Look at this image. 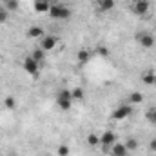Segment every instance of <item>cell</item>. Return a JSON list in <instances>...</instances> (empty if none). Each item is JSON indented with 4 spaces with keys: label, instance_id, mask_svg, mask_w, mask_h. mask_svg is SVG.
I'll use <instances>...</instances> for the list:
<instances>
[{
    "label": "cell",
    "instance_id": "obj_1",
    "mask_svg": "<svg viewBox=\"0 0 156 156\" xmlns=\"http://www.w3.org/2000/svg\"><path fill=\"white\" fill-rule=\"evenodd\" d=\"M47 15L55 20H69L71 18V9L66 4H51Z\"/></svg>",
    "mask_w": 156,
    "mask_h": 156
},
{
    "label": "cell",
    "instance_id": "obj_14",
    "mask_svg": "<svg viewBox=\"0 0 156 156\" xmlns=\"http://www.w3.org/2000/svg\"><path fill=\"white\" fill-rule=\"evenodd\" d=\"M140 78H142V83H145V85H154L156 83V75H154V71H151V69L144 71L140 75Z\"/></svg>",
    "mask_w": 156,
    "mask_h": 156
},
{
    "label": "cell",
    "instance_id": "obj_20",
    "mask_svg": "<svg viewBox=\"0 0 156 156\" xmlns=\"http://www.w3.org/2000/svg\"><path fill=\"white\" fill-rule=\"evenodd\" d=\"M4 107L9 109V111H15V109H16V100H15L13 96H5V98H4Z\"/></svg>",
    "mask_w": 156,
    "mask_h": 156
},
{
    "label": "cell",
    "instance_id": "obj_18",
    "mask_svg": "<svg viewBox=\"0 0 156 156\" xmlns=\"http://www.w3.org/2000/svg\"><path fill=\"white\" fill-rule=\"evenodd\" d=\"M125 147H127V151H129V153H133V151H136V149L140 147V142H138L136 138L129 136V138L125 140Z\"/></svg>",
    "mask_w": 156,
    "mask_h": 156
},
{
    "label": "cell",
    "instance_id": "obj_9",
    "mask_svg": "<svg viewBox=\"0 0 156 156\" xmlns=\"http://www.w3.org/2000/svg\"><path fill=\"white\" fill-rule=\"evenodd\" d=\"M115 5H116L115 0H96V2H94V7H96L100 13H109V11L115 9Z\"/></svg>",
    "mask_w": 156,
    "mask_h": 156
},
{
    "label": "cell",
    "instance_id": "obj_26",
    "mask_svg": "<svg viewBox=\"0 0 156 156\" xmlns=\"http://www.w3.org/2000/svg\"><path fill=\"white\" fill-rule=\"evenodd\" d=\"M149 151H151V153H154V154H156V138H153V140L149 142Z\"/></svg>",
    "mask_w": 156,
    "mask_h": 156
},
{
    "label": "cell",
    "instance_id": "obj_13",
    "mask_svg": "<svg viewBox=\"0 0 156 156\" xmlns=\"http://www.w3.org/2000/svg\"><path fill=\"white\" fill-rule=\"evenodd\" d=\"M33 7H35V11H37V13H40V15H44V13H49L51 0H35Z\"/></svg>",
    "mask_w": 156,
    "mask_h": 156
},
{
    "label": "cell",
    "instance_id": "obj_2",
    "mask_svg": "<svg viewBox=\"0 0 156 156\" xmlns=\"http://www.w3.org/2000/svg\"><path fill=\"white\" fill-rule=\"evenodd\" d=\"M56 105L62 111H69L73 105V96H71V89H60L56 94Z\"/></svg>",
    "mask_w": 156,
    "mask_h": 156
},
{
    "label": "cell",
    "instance_id": "obj_10",
    "mask_svg": "<svg viewBox=\"0 0 156 156\" xmlns=\"http://www.w3.org/2000/svg\"><path fill=\"white\" fill-rule=\"evenodd\" d=\"M91 56H93L91 49H87V47H82V49H78V53H76V62L80 64V66H85V64L91 60Z\"/></svg>",
    "mask_w": 156,
    "mask_h": 156
},
{
    "label": "cell",
    "instance_id": "obj_17",
    "mask_svg": "<svg viewBox=\"0 0 156 156\" xmlns=\"http://www.w3.org/2000/svg\"><path fill=\"white\" fill-rule=\"evenodd\" d=\"M85 142H87V145L96 147V145H100V134H96V133H89L87 138H85Z\"/></svg>",
    "mask_w": 156,
    "mask_h": 156
},
{
    "label": "cell",
    "instance_id": "obj_6",
    "mask_svg": "<svg viewBox=\"0 0 156 156\" xmlns=\"http://www.w3.org/2000/svg\"><path fill=\"white\" fill-rule=\"evenodd\" d=\"M131 115H133V105H129V104H120V105L115 107L111 118H113L115 122H123L125 118H129Z\"/></svg>",
    "mask_w": 156,
    "mask_h": 156
},
{
    "label": "cell",
    "instance_id": "obj_11",
    "mask_svg": "<svg viewBox=\"0 0 156 156\" xmlns=\"http://www.w3.org/2000/svg\"><path fill=\"white\" fill-rule=\"evenodd\" d=\"M44 35H45V31H44L40 26H31V27L27 29V33H26V37L29 40H40Z\"/></svg>",
    "mask_w": 156,
    "mask_h": 156
},
{
    "label": "cell",
    "instance_id": "obj_4",
    "mask_svg": "<svg viewBox=\"0 0 156 156\" xmlns=\"http://www.w3.org/2000/svg\"><path fill=\"white\" fill-rule=\"evenodd\" d=\"M134 40H136V42L140 44V47H144V49H151V47H154V44H156V38L151 31H138V33L134 35Z\"/></svg>",
    "mask_w": 156,
    "mask_h": 156
},
{
    "label": "cell",
    "instance_id": "obj_21",
    "mask_svg": "<svg viewBox=\"0 0 156 156\" xmlns=\"http://www.w3.org/2000/svg\"><path fill=\"white\" fill-rule=\"evenodd\" d=\"M145 120H147L149 123L156 125V107H151V109H147V113H145Z\"/></svg>",
    "mask_w": 156,
    "mask_h": 156
},
{
    "label": "cell",
    "instance_id": "obj_16",
    "mask_svg": "<svg viewBox=\"0 0 156 156\" xmlns=\"http://www.w3.org/2000/svg\"><path fill=\"white\" fill-rule=\"evenodd\" d=\"M142 102H144V94H142V93L133 91V93L129 94V105H140Z\"/></svg>",
    "mask_w": 156,
    "mask_h": 156
},
{
    "label": "cell",
    "instance_id": "obj_12",
    "mask_svg": "<svg viewBox=\"0 0 156 156\" xmlns=\"http://www.w3.org/2000/svg\"><path fill=\"white\" fill-rule=\"evenodd\" d=\"M109 154H111V156H127V154H129V151H127L125 144H120V142H115V145L111 147Z\"/></svg>",
    "mask_w": 156,
    "mask_h": 156
},
{
    "label": "cell",
    "instance_id": "obj_25",
    "mask_svg": "<svg viewBox=\"0 0 156 156\" xmlns=\"http://www.w3.org/2000/svg\"><path fill=\"white\" fill-rule=\"evenodd\" d=\"M96 53L98 55H102V56H109V51L104 47V45H100V47H96Z\"/></svg>",
    "mask_w": 156,
    "mask_h": 156
},
{
    "label": "cell",
    "instance_id": "obj_7",
    "mask_svg": "<svg viewBox=\"0 0 156 156\" xmlns=\"http://www.w3.org/2000/svg\"><path fill=\"white\" fill-rule=\"evenodd\" d=\"M115 142H116V134L113 131H104L100 134V145H102V149H104L105 154L111 151V147L115 145Z\"/></svg>",
    "mask_w": 156,
    "mask_h": 156
},
{
    "label": "cell",
    "instance_id": "obj_24",
    "mask_svg": "<svg viewBox=\"0 0 156 156\" xmlns=\"http://www.w3.org/2000/svg\"><path fill=\"white\" fill-rule=\"evenodd\" d=\"M69 153H71V149L67 147V145H58V149H56V154L58 156H69Z\"/></svg>",
    "mask_w": 156,
    "mask_h": 156
},
{
    "label": "cell",
    "instance_id": "obj_23",
    "mask_svg": "<svg viewBox=\"0 0 156 156\" xmlns=\"http://www.w3.org/2000/svg\"><path fill=\"white\" fill-rule=\"evenodd\" d=\"M7 20H9V11L4 5H0V24H5Z\"/></svg>",
    "mask_w": 156,
    "mask_h": 156
},
{
    "label": "cell",
    "instance_id": "obj_27",
    "mask_svg": "<svg viewBox=\"0 0 156 156\" xmlns=\"http://www.w3.org/2000/svg\"><path fill=\"white\" fill-rule=\"evenodd\" d=\"M154 75H156V71H154Z\"/></svg>",
    "mask_w": 156,
    "mask_h": 156
},
{
    "label": "cell",
    "instance_id": "obj_3",
    "mask_svg": "<svg viewBox=\"0 0 156 156\" xmlns=\"http://www.w3.org/2000/svg\"><path fill=\"white\" fill-rule=\"evenodd\" d=\"M129 9L133 11V15L136 16H144L149 13L151 9V2L149 0H131L129 2Z\"/></svg>",
    "mask_w": 156,
    "mask_h": 156
},
{
    "label": "cell",
    "instance_id": "obj_15",
    "mask_svg": "<svg viewBox=\"0 0 156 156\" xmlns=\"http://www.w3.org/2000/svg\"><path fill=\"white\" fill-rule=\"evenodd\" d=\"M31 58L42 66V64H44V60H45V51H44V49H40V47L33 49V51H31Z\"/></svg>",
    "mask_w": 156,
    "mask_h": 156
},
{
    "label": "cell",
    "instance_id": "obj_8",
    "mask_svg": "<svg viewBox=\"0 0 156 156\" xmlns=\"http://www.w3.org/2000/svg\"><path fill=\"white\" fill-rule=\"evenodd\" d=\"M56 45H58V38H56L55 35H47V33H45V35L40 38V45L38 47L47 53V51H53Z\"/></svg>",
    "mask_w": 156,
    "mask_h": 156
},
{
    "label": "cell",
    "instance_id": "obj_19",
    "mask_svg": "<svg viewBox=\"0 0 156 156\" xmlns=\"http://www.w3.org/2000/svg\"><path fill=\"white\" fill-rule=\"evenodd\" d=\"M71 96H73V102H80V100H83L85 91L82 87H75V89H71Z\"/></svg>",
    "mask_w": 156,
    "mask_h": 156
},
{
    "label": "cell",
    "instance_id": "obj_5",
    "mask_svg": "<svg viewBox=\"0 0 156 156\" xmlns=\"http://www.w3.org/2000/svg\"><path fill=\"white\" fill-rule=\"evenodd\" d=\"M22 67H24V71H26L29 76H33L35 80L40 76V67H42V66L31 58V55H27V56L22 60Z\"/></svg>",
    "mask_w": 156,
    "mask_h": 156
},
{
    "label": "cell",
    "instance_id": "obj_22",
    "mask_svg": "<svg viewBox=\"0 0 156 156\" xmlns=\"http://www.w3.org/2000/svg\"><path fill=\"white\" fill-rule=\"evenodd\" d=\"M18 0H4V7L7 9V11H16L18 9Z\"/></svg>",
    "mask_w": 156,
    "mask_h": 156
}]
</instances>
